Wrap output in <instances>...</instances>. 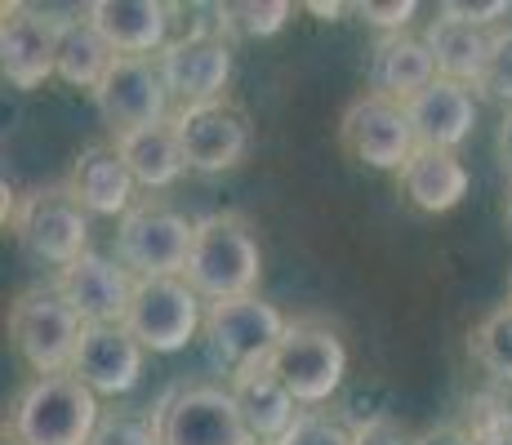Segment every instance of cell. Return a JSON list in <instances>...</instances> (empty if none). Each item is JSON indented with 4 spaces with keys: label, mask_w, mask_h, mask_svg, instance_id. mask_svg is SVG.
I'll return each mask as SVG.
<instances>
[{
    "label": "cell",
    "mask_w": 512,
    "mask_h": 445,
    "mask_svg": "<svg viewBox=\"0 0 512 445\" xmlns=\"http://www.w3.org/2000/svg\"><path fill=\"white\" fill-rule=\"evenodd\" d=\"M259 276H263V250H259V236H254V223L245 219V214L219 210V214L196 219L183 281L192 285L205 303L254 294Z\"/></svg>",
    "instance_id": "6da1fadb"
},
{
    "label": "cell",
    "mask_w": 512,
    "mask_h": 445,
    "mask_svg": "<svg viewBox=\"0 0 512 445\" xmlns=\"http://www.w3.org/2000/svg\"><path fill=\"white\" fill-rule=\"evenodd\" d=\"M98 419V397L76 374H45L18 392L9 432L23 445H90Z\"/></svg>",
    "instance_id": "7a4b0ae2"
},
{
    "label": "cell",
    "mask_w": 512,
    "mask_h": 445,
    "mask_svg": "<svg viewBox=\"0 0 512 445\" xmlns=\"http://www.w3.org/2000/svg\"><path fill=\"white\" fill-rule=\"evenodd\" d=\"M285 330H290V321L281 316V308L259 299V294L205 303V325H201L205 348L228 370V379L268 370V361H272V352H277V343L285 339Z\"/></svg>",
    "instance_id": "3957f363"
},
{
    "label": "cell",
    "mask_w": 512,
    "mask_h": 445,
    "mask_svg": "<svg viewBox=\"0 0 512 445\" xmlns=\"http://www.w3.org/2000/svg\"><path fill=\"white\" fill-rule=\"evenodd\" d=\"M81 334H85V321L58 294V285H32V290H23L9 303V343L32 365L36 379L72 374V356Z\"/></svg>",
    "instance_id": "277c9868"
},
{
    "label": "cell",
    "mask_w": 512,
    "mask_h": 445,
    "mask_svg": "<svg viewBox=\"0 0 512 445\" xmlns=\"http://www.w3.org/2000/svg\"><path fill=\"white\" fill-rule=\"evenodd\" d=\"M18 245L45 267H72L90 245V214L67 187H36L5 205Z\"/></svg>",
    "instance_id": "5b68a950"
},
{
    "label": "cell",
    "mask_w": 512,
    "mask_h": 445,
    "mask_svg": "<svg viewBox=\"0 0 512 445\" xmlns=\"http://www.w3.org/2000/svg\"><path fill=\"white\" fill-rule=\"evenodd\" d=\"M196 223H187L165 201H139L116 227V263L134 272L139 281H156V276H183L187 254H192Z\"/></svg>",
    "instance_id": "8992f818"
},
{
    "label": "cell",
    "mask_w": 512,
    "mask_h": 445,
    "mask_svg": "<svg viewBox=\"0 0 512 445\" xmlns=\"http://www.w3.org/2000/svg\"><path fill=\"white\" fill-rule=\"evenodd\" d=\"M268 370L290 388L299 405H326L348 374V348L326 321H290Z\"/></svg>",
    "instance_id": "52a82bcc"
},
{
    "label": "cell",
    "mask_w": 512,
    "mask_h": 445,
    "mask_svg": "<svg viewBox=\"0 0 512 445\" xmlns=\"http://www.w3.org/2000/svg\"><path fill=\"white\" fill-rule=\"evenodd\" d=\"M161 445H259L245 428L232 388L219 383H183L156 410Z\"/></svg>",
    "instance_id": "ba28073f"
},
{
    "label": "cell",
    "mask_w": 512,
    "mask_h": 445,
    "mask_svg": "<svg viewBox=\"0 0 512 445\" xmlns=\"http://www.w3.org/2000/svg\"><path fill=\"white\" fill-rule=\"evenodd\" d=\"M205 299L183 281V276H156V281L134 285V303L125 312V330L143 343L147 352L174 356L201 334Z\"/></svg>",
    "instance_id": "9c48e42d"
},
{
    "label": "cell",
    "mask_w": 512,
    "mask_h": 445,
    "mask_svg": "<svg viewBox=\"0 0 512 445\" xmlns=\"http://www.w3.org/2000/svg\"><path fill=\"white\" fill-rule=\"evenodd\" d=\"M339 147L366 170H406V161L419 152L410 112L392 98L357 94L339 116Z\"/></svg>",
    "instance_id": "30bf717a"
},
{
    "label": "cell",
    "mask_w": 512,
    "mask_h": 445,
    "mask_svg": "<svg viewBox=\"0 0 512 445\" xmlns=\"http://www.w3.org/2000/svg\"><path fill=\"white\" fill-rule=\"evenodd\" d=\"M94 112L112 134L147 130L170 121V89L156 58H116L107 81L94 89Z\"/></svg>",
    "instance_id": "8fae6325"
},
{
    "label": "cell",
    "mask_w": 512,
    "mask_h": 445,
    "mask_svg": "<svg viewBox=\"0 0 512 445\" xmlns=\"http://www.w3.org/2000/svg\"><path fill=\"white\" fill-rule=\"evenodd\" d=\"M170 89V103L183 107H205V103H223V89L232 81V45L214 32H192L179 36L156 54Z\"/></svg>",
    "instance_id": "7c38bea8"
},
{
    "label": "cell",
    "mask_w": 512,
    "mask_h": 445,
    "mask_svg": "<svg viewBox=\"0 0 512 445\" xmlns=\"http://www.w3.org/2000/svg\"><path fill=\"white\" fill-rule=\"evenodd\" d=\"M58 41H63V18L45 14L36 5H5L0 23V72L14 89L32 94L49 76H58Z\"/></svg>",
    "instance_id": "4fadbf2b"
},
{
    "label": "cell",
    "mask_w": 512,
    "mask_h": 445,
    "mask_svg": "<svg viewBox=\"0 0 512 445\" xmlns=\"http://www.w3.org/2000/svg\"><path fill=\"white\" fill-rule=\"evenodd\" d=\"M174 138L183 147V165L196 174H223L236 170L250 152V121L232 103H205L183 107L170 116Z\"/></svg>",
    "instance_id": "5bb4252c"
},
{
    "label": "cell",
    "mask_w": 512,
    "mask_h": 445,
    "mask_svg": "<svg viewBox=\"0 0 512 445\" xmlns=\"http://www.w3.org/2000/svg\"><path fill=\"white\" fill-rule=\"evenodd\" d=\"M54 285L85 325H125V312H130V303H134L139 276L125 272V267L116 259H107V254L85 250L72 267L58 272Z\"/></svg>",
    "instance_id": "9a60e30c"
},
{
    "label": "cell",
    "mask_w": 512,
    "mask_h": 445,
    "mask_svg": "<svg viewBox=\"0 0 512 445\" xmlns=\"http://www.w3.org/2000/svg\"><path fill=\"white\" fill-rule=\"evenodd\" d=\"M143 343L125 325H85L72 356V374L94 397H125L143 379Z\"/></svg>",
    "instance_id": "2e32d148"
},
{
    "label": "cell",
    "mask_w": 512,
    "mask_h": 445,
    "mask_svg": "<svg viewBox=\"0 0 512 445\" xmlns=\"http://www.w3.org/2000/svg\"><path fill=\"white\" fill-rule=\"evenodd\" d=\"M170 5L161 0H90L85 23L112 45L116 58H156L170 45Z\"/></svg>",
    "instance_id": "e0dca14e"
},
{
    "label": "cell",
    "mask_w": 512,
    "mask_h": 445,
    "mask_svg": "<svg viewBox=\"0 0 512 445\" xmlns=\"http://www.w3.org/2000/svg\"><path fill=\"white\" fill-rule=\"evenodd\" d=\"M63 187L85 205V214H103V219H116V214L125 219V214L139 205V201H134L139 183H134L130 170H125L121 152H116L112 143L81 147Z\"/></svg>",
    "instance_id": "ac0fdd59"
},
{
    "label": "cell",
    "mask_w": 512,
    "mask_h": 445,
    "mask_svg": "<svg viewBox=\"0 0 512 445\" xmlns=\"http://www.w3.org/2000/svg\"><path fill=\"white\" fill-rule=\"evenodd\" d=\"M437 58L423 36L397 32V36H379L370 49V94L392 98L406 107L410 98H419L423 89L437 81Z\"/></svg>",
    "instance_id": "d6986e66"
},
{
    "label": "cell",
    "mask_w": 512,
    "mask_h": 445,
    "mask_svg": "<svg viewBox=\"0 0 512 445\" xmlns=\"http://www.w3.org/2000/svg\"><path fill=\"white\" fill-rule=\"evenodd\" d=\"M406 112H410V125H415L419 147L455 152L472 134V125H477V98H472L468 85L437 76L419 98H410Z\"/></svg>",
    "instance_id": "ffe728a7"
},
{
    "label": "cell",
    "mask_w": 512,
    "mask_h": 445,
    "mask_svg": "<svg viewBox=\"0 0 512 445\" xmlns=\"http://www.w3.org/2000/svg\"><path fill=\"white\" fill-rule=\"evenodd\" d=\"M468 165L459 152H437V147H419L401 170V192L423 214H450L468 196Z\"/></svg>",
    "instance_id": "44dd1931"
},
{
    "label": "cell",
    "mask_w": 512,
    "mask_h": 445,
    "mask_svg": "<svg viewBox=\"0 0 512 445\" xmlns=\"http://www.w3.org/2000/svg\"><path fill=\"white\" fill-rule=\"evenodd\" d=\"M236 405H241L245 428L254 432L259 445H277L285 432L294 428V419L303 414V405L290 397V388L277 379L272 370H254V374H236L228 379Z\"/></svg>",
    "instance_id": "7402d4cb"
},
{
    "label": "cell",
    "mask_w": 512,
    "mask_h": 445,
    "mask_svg": "<svg viewBox=\"0 0 512 445\" xmlns=\"http://www.w3.org/2000/svg\"><path fill=\"white\" fill-rule=\"evenodd\" d=\"M112 147L121 152L125 170L134 174V183L147 187V192H161V187L179 183V174L187 170L183 165V147L174 138V125H147V130H130V134H116Z\"/></svg>",
    "instance_id": "603a6c76"
},
{
    "label": "cell",
    "mask_w": 512,
    "mask_h": 445,
    "mask_svg": "<svg viewBox=\"0 0 512 445\" xmlns=\"http://www.w3.org/2000/svg\"><path fill=\"white\" fill-rule=\"evenodd\" d=\"M423 41H428L432 58H437V72L446 76V81L477 89L481 72H486V63H490L495 32H486V27H468V23H450V18H432L428 32H423Z\"/></svg>",
    "instance_id": "cb8c5ba5"
},
{
    "label": "cell",
    "mask_w": 512,
    "mask_h": 445,
    "mask_svg": "<svg viewBox=\"0 0 512 445\" xmlns=\"http://www.w3.org/2000/svg\"><path fill=\"white\" fill-rule=\"evenodd\" d=\"M116 67V54L85 18H63V41H58V81L72 89H94Z\"/></svg>",
    "instance_id": "d4e9b609"
},
{
    "label": "cell",
    "mask_w": 512,
    "mask_h": 445,
    "mask_svg": "<svg viewBox=\"0 0 512 445\" xmlns=\"http://www.w3.org/2000/svg\"><path fill=\"white\" fill-rule=\"evenodd\" d=\"M468 352L495 383H512V303H499L472 325Z\"/></svg>",
    "instance_id": "484cf974"
},
{
    "label": "cell",
    "mask_w": 512,
    "mask_h": 445,
    "mask_svg": "<svg viewBox=\"0 0 512 445\" xmlns=\"http://www.w3.org/2000/svg\"><path fill=\"white\" fill-rule=\"evenodd\" d=\"M294 5L290 0H236V5H219V36H236V41H268L290 23Z\"/></svg>",
    "instance_id": "4316f807"
},
{
    "label": "cell",
    "mask_w": 512,
    "mask_h": 445,
    "mask_svg": "<svg viewBox=\"0 0 512 445\" xmlns=\"http://www.w3.org/2000/svg\"><path fill=\"white\" fill-rule=\"evenodd\" d=\"M472 94H481L486 103H499L504 112H512V23H504L495 32L490 63H486V72H481V81Z\"/></svg>",
    "instance_id": "83f0119b"
},
{
    "label": "cell",
    "mask_w": 512,
    "mask_h": 445,
    "mask_svg": "<svg viewBox=\"0 0 512 445\" xmlns=\"http://www.w3.org/2000/svg\"><path fill=\"white\" fill-rule=\"evenodd\" d=\"M90 445H161V428L156 419L134 410H103Z\"/></svg>",
    "instance_id": "f1b7e54d"
},
{
    "label": "cell",
    "mask_w": 512,
    "mask_h": 445,
    "mask_svg": "<svg viewBox=\"0 0 512 445\" xmlns=\"http://www.w3.org/2000/svg\"><path fill=\"white\" fill-rule=\"evenodd\" d=\"M508 14H512V0H441L437 5V18L468 23V27H486V32H499Z\"/></svg>",
    "instance_id": "f546056e"
},
{
    "label": "cell",
    "mask_w": 512,
    "mask_h": 445,
    "mask_svg": "<svg viewBox=\"0 0 512 445\" xmlns=\"http://www.w3.org/2000/svg\"><path fill=\"white\" fill-rule=\"evenodd\" d=\"M277 445H352V428H343V423H334L317 410H303Z\"/></svg>",
    "instance_id": "4dcf8cb0"
},
{
    "label": "cell",
    "mask_w": 512,
    "mask_h": 445,
    "mask_svg": "<svg viewBox=\"0 0 512 445\" xmlns=\"http://www.w3.org/2000/svg\"><path fill=\"white\" fill-rule=\"evenodd\" d=\"M361 14V23H370V27H379L383 36H397V32H406L410 27V18L419 14V5L415 0H357L352 5Z\"/></svg>",
    "instance_id": "1f68e13d"
},
{
    "label": "cell",
    "mask_w": 512,
    "mask_h": 445,
    "mask_svg": "<svg viewBox=\"0 0 512 445\" xmlns=\"http://www.w3.org/2000/svg\"><path fill=\"white\" fill-rule=\"evenodd\" d=\"M352 445H415V441H410L388 414H379V419H366L352 428Z\"/></svg>",
    "instance_id": "d6a6232c"
},
{
    "label": "cell",
    "mask_w": 512,
    "mask_h": 445,
    "mask_svg": "<svg viewBox=\"0 0 512 445\" xmlns=\"http://www.w3.org/2000/svg\"><path fill=\"white\" fill-rule=\"evenodd\" d=\"M415 445H477V441H472V432H468V428H455V423H441V428L419 432Z\"/></svg>",
    "instance_id": "836d02e7"
},
{
    "label": "cell",
    "mask_w": 512,
    "mask_h": 445,
    "mask_svg": "<svg viewBox=\"0 0 512 445\" xmlns=\"http://www.w3.org/2000/svg\"><path fill=\"white\" fill-rule=\"evenodd\" d=\"M495 152H499V170H504V174L512 178V112H504V121H499Z\"/></svg>",
    "instance_id": "e575fe53"
},
{
    "label": "cell",
    "mask_w": 512,
    "mask_h": 445,
    "mask_svg": "<svg viewBox=\"0 0 512 445\" xmlns=\"http://www.w3.org/2000/svg\"><path fill=\"white\" fill-rule=\"evenodd\" d=\"M303 9H308V14H317L321 23H334V18L343 14V5H321V0H312V5H303Z\"/></svg>",
    "instance_id": "d590c367"
},
{
    "label": "cell",
    "mask_w": 512,
    "mask_h": 445,
    "mask_svg": "<svg viewBox=\"0 0 512 445\" xmlns=\"http://www.w3.org/2000/svg\"><path fill=\"white\" fill-rule=\"evenodd\" d=\"M504 227L512 232V187H508V201H504Z\"/></svg>",
    "instance_id": "8d00e7d4"
},
{
    "label": "cell",
    "mask_w": 512,
    "mask_h": 445,
    "mask_svg": "<svg viewBox=\"0 0 512 445\" xmlns=\"http://www.w3.org/2000/svg\"><path fill=\"white\" fill-rule=\"evenodd\" d=\"M5 445H23V441H18V437H14V432H5Z\"/></svg>",
    "instance_id": "74e56055"
},
{
    "label": "cell",
    "mask_w": 512,
    "mask_h": 445,
    "mask_svg": "<svg viewBox=\"0 0 512 445\" xmlns=\"http://www.w3.org/2000/svg\"><path fill=\"white\" fill-rule=\"evenodd\" d=\"M508 303H512V272H508Z\"/></svg>",
    "instance_id": "f35d334b"
}]
</instances>
